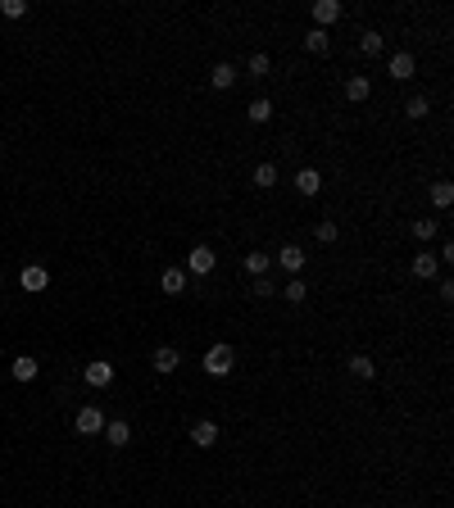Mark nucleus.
<instances>
[{
	"label": "nucleus",
	"mask_w": 454,
	"mask_h": 508,
	"mask_svg": "<svg viewBox=\"0 0 454 508\" xmlns=\"http://www.w3.org/2000/svg\"><path fill=\"white\" fill-rule=\"evenodd\" d=\"M200 368H205L209 377H227V372L237 368V349L232 345H209L205 358H200Z\"/></svg>",
	"instance_id": "1"
},
{
	"label": "nucleus",
	"mask_w": 454,
	"mask_h": 508,
	"mask_svg": "<svg viewBox=\"0 0 454 508\" xmlns=\"http://www.w3.org/2000/svg\"><path fill=\"white\" fill-rule=\"evenodd\" d=\"M214 263H218V254L209 245H195L191 254H186V268L182 272H195V277H209V272H214Z\"/></svg>",
	"instance_id": "2"
},
{
	"label": "nucleus",
	"mask_w": 454,
	"mask_h": 508,
	"mask_svg": "<svg viewBox=\"0 0 454 508\" xmlns=\"http://www.w3.org/2000/svg\"><path fill=\"white\" fill-rule=\"evenodd\" d=\"M73 427H77V436H100L105 431V413H100L96 404H87V409H77Z\"/></svg>",
	"instance_id": "3"
},
{
	"label": "nucleus",
	"mask_w": 454,
	"mask_h": 508,
	"mask_svg": "<svg viewBox=\"0 0 454 508\" xmlns=\"http://www.w3.org/2000/svg\"><path fill=\"white\" fill-rule=\"evenodd\" d=\"M82 381H87V386H96V390L114 386V363H105V358H96V363H87V368H82Z\"/></svg>",
	"instance_id": "4"
},
{
	"label": "nucleus",
	"mask_w": 454,
	"mask_h": 508,
	"mask_svg": "<svg viewBox=\"0 0 454 508\" xmlns=\"http://www.w3.org/2000/svg\"><path fill=\"white\" fill-rule=\"evenodd\" d=\"M309 14H314V28L327 32V28L341 19V0H314V10H309Z\"/></svg>",
	"instance_id": "5"
},
{
	"label": "nucleus",
	"mask_w": 454,
	"mask_h": 508,
	"mask_svg": "<svg viewBox=\"0 0 454 508\" xmlns=\"http://www.w3.org/2000/svg\"><path fill=\"white\" fill-rule=\"evenodd\" d=\"M177 363H182V354H177V345H159L150 358V368L159 372V377H168V372H177Z\"/></svg>",
	"instance_id": "6"
},
{
	"label": "nucleus",
	"mask_w": 454,
	"mask_h": 508,
	"mask_svg": "<svg viewBox=\"0 0 454 508\" xmlns=\"http://www.w3.org/2000/svg\"><path fill=\"white\" fill-rule=\"evenodd\" d=\"M19 286L23 291H46V286H50V272H46L41 263H28V268L19 272Z\"/></svg>",
	"instance_id": "7"
},
{
	"label": "nucleus",
	"mask_w": 454,
	"mask_h": 508,
	"mask_svg": "<svg viewBox=\"0 0 454 508\" xmlns=\"http://www.w3.org/2000/svg\"><path fill=\"white\" fill-rule=\"evenodd\" d=\"M100 436H105V440L114 445V449H123V445L132 440V427H128L123 418H114V422H105V431H100Z\"/></svg>",
	"instance_id": "8"
},
{
	"label": "nucleus",
	"mask_w": 454,
	"mask_h": 508,
	"mask_svg": "<svg viewBox=\"0 0 454 508\" xmlns=\"http://www.w3.org/2000/svg\"><path fill=\"white\" fill-rule=\"evenodd\" d=\"M295 191H300V195H318V191H323V173H318V168H300V173H295Z\"/></svg>",
	"instance_id": "9"
},
{
	"label": "nucleus",
	"mask_w": 454,
	"mask_h": 508,
	"mask_svg": "<svg viewBox=\"0 0 454 508\" xmlns=\"http://www.w3.org/2000/svg\"><path fill=\"white\" fill-rule=\"evenodd\" d=\"M373 96V82H368L364 73H355V77H346V100H355V105H364V100Z\"/></svg>",
	"instance_id": "10"
},
{
	"label": "nucleus",
	"mask_w": 454,
	"mask_h": 508,
	"mask_svg": "<svg viewBox=\"0 0 454 508\" xmlns=\"http://www.w3.org/2000/svg\"><path fill=\"white\" fill-rule=\"evenodd\" d=\"M10 372H14V381H32L37 372H41V363H37L32 354H19V358L10 363Z\"/></svg>",
	"instance_id": "11"
},
{
	"label": "nucleus",
	"mask_w": 454,
	"mask_h": 508,
	"mask_svg": "<svg viewBox=\"0 0 454 508\" xmlns=\"http://www.w3.org/2000/svg\"><path fill=\"white\" fill-rule=\"evenodd\" d=\"M159 291H164V295H182V291H186V272H182V268H164Z\"/></svg>",
	"instance_id": "12"
},
{
	"label": "nucleus",
	"mask_w": 454,
	"mask_h": 508,
	"mask_svg": "<svg viewBox=\"0 0 454 508\" xmlns=\"http://www.w3.org/2000/svg\"><path fill=\"white\" fill-rule=\"evenodd\" d=\"M436 272H441V263H436V254H427V250H422V254H413V277L432 281Z\"/></svg>",
	"instance_id": "13"
},
{
	"label": "nucleus",
	"mask_w": 454,
	"mask_h": 508,
	"mask_svg": "<svg viewBox=\"0 0 454 508\" xmlns=\"http://www.w3.org/2000/svg\"><path fill=\"white\" fill-rule=\"evenodd\" d=\"M391 77H395V82H409V77H413V54L409 50L391 54Z\"/></svg>",
	"instance_id": "14"
},
{
	"label": "nucleus",
	"mask_w": 454,
	"mask_h": 508,
	"mask_svg": "<svg viewBox=\"0 0 454 508\" xmlns=\"http://www.w3.org/2000/svg\"><path fill=\"white\" fill-rule=\"evenodd\" d=\"M232 82H237V68H232V64H214V68H209V87H214V91H227Z\"/></svg>",
	"instance_id": "15"
},
{
	"label": "nucleus",
	"mask_w": 454,
	"mask_h": 508,
	"mask_svg": "<svg viewBox=\"0 0 454 508\" xmlns=\"http://www.w3.org/2000/svg\"><path fill=\"white\" fill-rule=\"evenodd\" d=\"M350 377H359V381H373V377H377V363H373L368 354H355V358H350Z\"/></svg>",
	"instance_id": "16"
},
{
	"label": "nucleus",
	"mask_w": 454,
	"mask_h": 508,
	"mask_svg": "<svg viewBox=\"0 0 454 508\" xmlns=\"http://www.w3.org/2000/svg\"><path fill=\"white\" fill-rule=\"evenodd\" d=\"M277 163H259V168H255V177H250V182L259 186V191H273V186H277Z\"/></svg>",
	"instance_id": "17"
},
{
	"label": "nucleus",
	"mask_w": 454,
	"mask_h": 508,
	"mask_svg": "<svg viewBox=\"0 0 454 508\" xmlns=\"http://www.w3.org/2000/svg\"><path fill=\"white\" fill-rule=\"evenodd\" d=\"M218 440V427L214 422H195L191 427V445H200V449H209V445Z\"/></svg>",
	"instance_id": "18"
},
{
	"label": "nucleus",
	"mask_w": 454,
	"mask_h": 508,
	"mask_svg": "<svg viewBox=\"0 0 454 508\" xmlns=\"http://www.w3.org/2000/svg\"><path fill=\"white\" fill-rule=\"evenodd\" d=\"M277 263H282L286 272H300V268H304V250H300V245H282Z\"/></svg>",
	"instance_id": "19"
},
{
	"label": "nucleus",
	"mask_w": 454,
	"mask_h": 508,
	"mask_svg": "<svg viewBox=\"0 0 454 508\" xmlns=\"http://www.w3.org/2000/svg\"><path fill=\"white\" fill-rule=\"evenodd\" d=\"M327 45H332V37H327L323 28H309V32H304V50L309 54H327Z\"/></svg>",
	"instance_id": "20"
},
{
	"label": "nucleus",
	"mask_w": 454,
	"mask_h": 508,
	"mask_svg": "<svg viewBox=\"0 0 454 508\" xmlns=\"http://www.w3.org/2000/svg\"><path fill=\"white\" fill-rule=\"evenodd\" d=\"M282 300H286V304H304V300H309V286H304L300 277H291L286 286H282Z\"/></svg>",
	"instance_id": "21"
},
{
	"label": "nucleus",
	"mask_w": 454,
	"mask_h": 508,
	"mask_svg": "<svg viewBox=\"0 0 454 508\" xmlns=\"http://www.w3.org/2000/svg\"><path fill=\"white\" fill-rule=\"evenodd\" d=\"M246 119H250V123H268V119H273V100H264V96L250 100V105H246Z\"/></svg>",
	"instance_id": "22"
},
{
	"label": "nucleus",
	"mask_w": 454,
	"mask_h": 508,
	"mask_svg": "<svg viewBox=\"0 0 454 508\" xmlns=\"http://www.w3.org/2000/svg\"><path fill=\"white\" fill-rule=\"evenodd\" d=\"M268 268H273L268 254H259V250H255V254H246V272H250V277H268Z\"/></svg>",
	"instance_id": "23"
},
{
	"label": "nucleus",
	"mask_w": 454,
	"mask_h": 508,
	"mask_svg": "<svg viewBox=\"0 0 454 508\" xmlns=\"http://www.w3.org/2000/svg\"><path fill=\"white\" fill-rule=\"evenodd\" d=\"M359 50H364L368 59H377V54L386 50V41H382V32H364V37H359Z\"/></svg>",
	"instance_id": "24"
},
{
	"label": "nucleus",
	"mask_w": 454,
	"mask_h": 508,
	"mask_svg": "<svg viewBox=\"0 0 454 508\" xmlns=\"http://www.w3.org/2000/svg\"><path fill=\"white\" fill-rule=\"evenodd\" d=\"M432 205H436V209H450V205H454V186H450V182H436V186H432Z\"/></svg>",
	"instance_id": "25"
},
{
	"label": "nucleus",
	"mask_w": 454,
	"mask_h": 508,
	"mask_svg": "<svg viewBox=\"0 0 454 508\" xmlns=\"http://www.w3.org/2000/svg\"><path fill=\"white\" fill-rule=\"evenodd\" d=\"M436 232H441V223H436V218H413V236H418V241H432Z\"/></svg>",
	"instance_id": "26"
},
{
	"label": "nucleus",
	"mask_w": 454,
	"mask_h": 508,
	"mask_svg": "<svg viewBox=\"0 0 454 508\" xmlns=\"http://www.w3.org/2000/svg\"><path fill=\"white\" fill-rule=\"evenodd\" d=\"M0 14L5 19H28V0H0Z\"/></svg>",
	"instance_id": "27"
},
{
	"label": "nucleus",
	"mask_w": 454,
	"mask_h": 508,
	"mask_svg": "<svg viewBox=\"0 0 454 508\" xmlns=\"http://www.w3.org/2000/svg\"><path fill=\"white\" fill-rule=\"evenodd\" d=\"M427 96H409V105H404V114H409V119H427Z\"/></svg>",
	"instance_id": "28"
},
{
	"label": "nucleus",
	"mask_w": 454,
	"mask_h": 508,
	"mask_svg": "<svg viewBox=\"0 0 454 508\" xmlns=\"http://www.w3.org/2000/svg\"><path fill=\"white\" fill-rule=\"evenodd\" d=\"M268 68H273L268 54H250V77H268Z\"/></svg>",
	"instance_id": "29"
},
{
	"label": "nucleus",
	"mask_w": 454,
	"mask_h": 508,
	"mask_svg": "<svg viewBox=\"0 0 454 508\" xmlns=\"http://www.w3.org/2000/svg\"><path fill=\"white\" fill-rule=\"evenodd\" d=\"M314 236L323 241V245H332V241L341 236V232H336V223H314Z\"/></svg>",
	"instance_id": "30"
},
{
	"label": "nucleus",
	"mask_w": 454,
	"mask_h": 508,
	"mask_svg": "<svg viewBox=\"0 0 454 508\" xmlns=\"http://www.w3.org/2000/svg\"><path fill=\"white\" fill-rule=\"evenodd\" d=\"M255 295H259V300L277 295V281H273V277H255Z\"/></svg>",
	"instance_id": "31"
},
{
	"label": "nucleus",
	"mask_w": 454,
	"mask_h": 508,
	"mask_svg": "<svg viewBox=\"0 0 454 508\" xmlns=\"http://www.w3.org/2000/svg\"><path fill=\"white\" fill-rule=\"evenodd\" d=\"M450 259H454V241H445L441 254H436V263H450Z\"/></svg>",
	"instance_id": "32"
}]
</instances>
